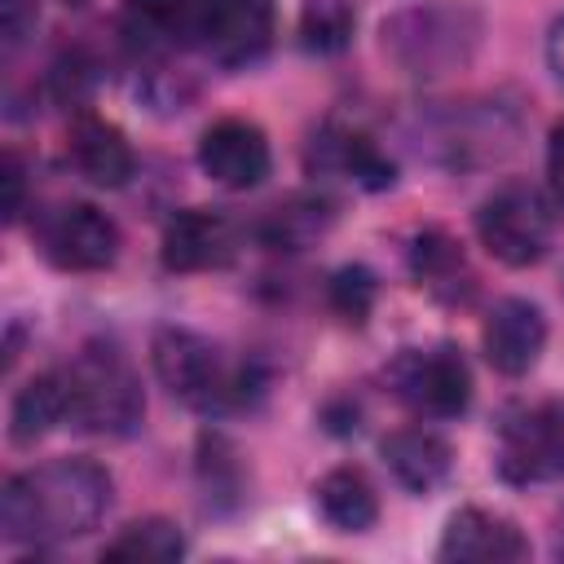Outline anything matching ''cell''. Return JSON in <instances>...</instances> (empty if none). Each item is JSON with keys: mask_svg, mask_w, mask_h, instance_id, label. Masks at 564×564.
Segmentation results:
<instances>
[{"mask_svg": "<svg viewBox=\"0 0 564 564\" xmlns=\"http://www.w3.org/2000/svg\"><path fill=\"white\" fill-rule=\"evenodd\" d=\"M110 476L93 458H53L18 471L0 494V529L18 546H57L101 524Z\"/></svg>", "mask_w": 564, "mask_h": 564, "instance_id": "cell-1", "label": "cell"}, {"mask_svg": "<svg viewBox=\"0 0 564 564\" xmlns=\"http://www.w3.org/2000/svg\"><path fill=\"white\" fill-rule=\"evenodd\" d=\"M150 361H154L159 383L176 401H185L203 414L238 410V405H247L251 392H260L251 366L225 361L207 335L185 330V326H163L150 344Z\"/></svg>", "mask_w": 564, "mask_h": 564, "instance_id": "cell-2", "label": "cell"}, {"mask_svg": "<svg viewBox=\"0 0 564 564\" xmlns=\"http://www.w3.org/2000/svg\"><path fill=\"white\" fill-rule=\"evenodd\" d=\"M66 383V423L97 436H128L145 414L141 379L128 357L110 344H88L70 366H62Z\"/></svg>", "mask_w": 564, "mask_h": 564, "instance_id": "cell-3", "label": "cell"}, {"mask_svg": "<svg viewBox=\"0 0 564 564\" xmlns=\"http://www.w3.org/2000/svg\"><path fill=\"white\" fill-rule=\"evenodd\" d=\"M480 44V13L471 4H414L383 22V53L414 79L463 70Z\"/></svg>", "mask_w": 564, "mask_h": 564, "instance_id": "cell-4", "label": "cell"}, {"mask_svg": "<svg viewBox=\"0 0 564 564\" xmlns=\"http://www.w3.org/2000/svg\"><path fill=\"white\" fill-rule=\"evenodd\" d=\"M476 234L494 260L524 269L546 256V247L555 238V212L542 189H533L524 181H507L480 203Z\"/></svg>", "mask_w": 564, "mask_h": 564, "instance_id": "cell-5", "label": "cell"}, {"mask_svg": "<svg viewBox=\"0 0 564 564\" xmlns=\"http://www.w3.org/2000/svg\"><path fill=\"white\" fill-rule=\"evenodd\" d=\"M273 0H185V40L216 66H247L273 40Z\"/></svg>", "mask_w": 564, "mask_h": 564, "instance_id": "cell-6", "label": "cell"}, {"mask_svg": "<svg viewBox=\"0 0 564 564\" xmlns=\"http://www.w3.org/2000/svg\"><path fill=\"white\" fill-rule=\"evenodd\" d=\"M498 476L511 485H546L564 476V397L520 405L498 427Z\"/></svg>", "mask_w": 564, "mask_h": 564, "instance_id": "cell-7", "label": "cell"}, {"mask_svg": "<svg viewBox=\"0 0 564 564\" xmlns=\"http://www.w3.org/2000/svg\"><path fill=\"white\" fill-rule=\"evenodd\" d=\"M392 397L419 419H458L471 401V370L458 348H401L388 366Z\"/></svg>", "mask_w": 564, "mask_h": 564, "instance_id": "cell-8", "label": "cell"}, {"mask_svg": "<svg viewBox=\"0 0 564 564\" xmlns=\"http://www.w3.org/2000/svg\"><path fill=\"white\" fill-rule=\"evenodd\" d=\"M40 251L66 273H97L115 264L119 229L93 203H57L40 220Z\"/></svg>", "mask_w": 564, "mask_h": 564, "instance_id": "cell-9", "label": "cell"}, {"mask_svg": "<svg viewBox=\"0 0 564 564\" xmlns=\"http://www.w3.org/2000/svg\"><path fill=\"white\" fill-rule=\"evenodd\" d=\"M238 251V225L220 207H185L163 229V269L167 273H207L225 269Z\"/></svg>", "mask_w": 564, "mask_h": 564, "instance_id": "cell-10", "label": "cell"}, {"mask_svg": "<svg viewBox=\"0 0 564 564\" xmlns=\"http://www.w3.org/2000/svg\"><path fill=\"white\" fill-rule=\"evenodd\" d=\"M198 167L225 189H256L269 176L273 154L251 119H216L198 137Z\"/></svg>", "mask_w": 564, "mask_h": 564, "instance_id": "cell-11", "label": "cell"}, {"mask_svg": "<svg viewBox=\"0 0 564 564\" xmlns=\"http://www.w3.org/2000/svg\"><path fill=\"white\" fill-rule=\"evenodd\" d=\"M480 344H485V357L498 375L507 379H520L538 366L542 348H546V317L538 304L511 295V300H498L485 317V330H480Z\"/></svg>", "mask_w": 564, "mask_h": 564, "instance_id": "cell-12", "label": "cell"}, {"mask_svg": "<svg viewBox=\"0 0 564 564\" xmlns=\"http://www.w3.org/2000/svg\"><path fill=\"white\" fill-rule=\"evenodd\" d=\"M441 560H476V564H502V560H524L529 555V538L520 533L516 520L485 511V507H463L449 516L441 546Z\"/></svg>", "mask_w": 564, "mask_h": 564, "instance_id": "cell-13", "label": "cell"}, {"mask_svg": "<svg viewBox=\"0 0 564 564\" xmlns=\"http://www.w3.org/2000/svg\"><path fill=\"white\" fill-rule=\"evenodd\" d=\"M66 159H70V167L84 181H93L101 189H119L137 172V154H132L128 137L115 123L97 119V115H79L70 123V132H66Z\"/></svg>", "mask_w": 564, "mask_h": 564, "instance_id": "cell-14", "label": "cell"}, {"mask_svg": "<svg viewBox=\"0 0 564 564\" xmlns=\"http://www.w3.org/2000/svg\"><path fill=\"white\" fill-rule=\"evenodd\" d=\"M308 163L326 176H344V181H357L366 189H388L397 167L392 159L357 128H322L313 137V150H308Z\"/></svg>", "mask_w": 564, "mask_h": 564, "instance_id": "cell-15", "label": "cell"}, {"mask_svg": "<svg viewBox=\"0 0 564 564\" xmlns=\"http://www.w3.org/2000/svg\"><path fill=\"white\" fill-rule=\"evenodd\" d=\"M392 480L410 494H432L436 485H445L449 467H454V449L445 436H436L432 427H401L388 432L379 445Z\"/></svg>", "mask_w": 564, "mask_h": 564, "instance_id": "cell-16", "label": "cell"}, {"mask_svg": "<svg viewBox=\"0 0 564 564\" xmlns=\"http://www.w3.org/2000/svg\"><path fill=\"white\" fill-rule=\"evenodd\" d=\"M516 123L494 110H454L436 123V145L449 163H476V159H502L511 150Z\"/></svg>", "mask_w": 564, "mask_h": 564, "instance_id": "cell-17", "label": "cell"}, {"mask_svg": "<svg viewBox=\"0 0 564 564\" xmlns=\"http://www.w3.org/2000/svg\"><path fill=\"white\" fill-rule=\"evenodd\" d=\"M119 35L137 57H167L176 48H189L185 0H123Z\"/></svg>", "mask_w": 564, "mask_h": 564, "instance_id": "cell-18", "label": "cell"}, {"mask_svg": "<svg viewBox=\"0 0 564 564\" xmlns=\"http://www.w3.org/2000/svg\"><path fill=\"white\" fill-rule=\"evenodd\" d=\"M317 511L339 533H366L379 520V494L361 467H335L317 480Z\"/></svg>", "mask_w": 564, "mask_h": 564, "instance_id": "cell-19", "label": "cell"}, {"mask_svg": "<svg viewBox=\"0 0 564 564\" xmlns=\"http://www.w3.org/2000/svg\"><path fill=\"white\" fill-rule=\"evenodd\" d=\"M66 423V383H62V366L35 375L18 397H13V414H9V436L18 445H35L40 436H48L53 427Z\"/></svg>", "mask_w": 564, "mask_h": 564, "instance_id": "cell-20", "label": "cell"}, {"mask_svg": "<svg viewBox=\"0 0 564 564\" xmlns=\"http://www.w3.org/2000/svg\"><path fill=\"white\" fill-rule=\"evenodd\" d=\"M414 278L419 286H427L432 295L441 300H467L471 295V269L458 251L454 238H445L441 229H427L419 242H414Z\"/></svg>", "mask_w": 564, "mask_h": 564, "instance_id": "cell-21", "label": "cell"}, {"mask_svg": "<svg viewBox=\"0 0 564 564\" xmlns=\"http://www.w3.org/2000/svg\"><path fill=\"white\" fill-rule=\"evenodd\" d=\"M185 555V538L172 520L150 516V520H132L115 542H106L101 560H150V564H167Z\"/></svg>", "mask_w": 564, "mask_h": 564, "instance_id": "cell-22", "label": "cell"}, {"mask_svg": "<svg viewBox=\"0 0 564 564\" xmlns=\"http://www.w3.org/2000/svg\"><path fill=\"white\" fill-rule=\"evenodd\" d=\"M330 216H335V212H330L326 198H291L286 207H273V212H269V220H264V238H269L273 247L300 251V247H308L313 238L326 234Z\"/></svg>", "mask_w": 564, "mask_h": 564, "instance_id": "cell-23", "label": "cell"}, {"mask_svg": "<svg viewBox=\"0 0 564 564\" xmlns=\"http://www.w3.org/2000/svg\"><path fill=\"white\" fill-rule=\"evenodd\" d=\"M330 304L344 322H366L370 304H375V273L352 264V269H339L330 278Z\"/></svg>", "mask_w": 564, "mask_h": 564, "instance_id": "cell-24", "label": "cell"}, {"mask_svg": "<svg viewBox=\"0 0 564 564\" xmlns=\"http://www.w3.org/2000/svg\"><path fill=\"white\" fill-rule=\"evenodd\" d=\"M352 31V13L339 0H313L304 13V40L313 48H339Z\"/></svg>", "mask_w": 564, "mask_h": 564, "instance_id": "cell-25", "label": "cell"}, {"mask_svg": "<svg viewBox=\"0 0 564 564\" xmlns=\"http://www.w3.org/2000/svg\"><path fill=\"white\" fill-rule=\"evenodd\" d=\"M35 31V0H4V44L18 48Z\"/></svg>", "mask_w": 564, "mask_h": 564, "instance_id": "cell-26", "label": "cell"}, {"mask_svg": "<svg viewBox=\"0 0 564 564\" xmlns=\"http://www.w3.org/2000/svg\"><path fill=\"white\" fill-rule=\"evenodd\" d=\"M546 181H551V198L564 207V123H555L546 141Z\"/></svg>", "mask_w": 564, "mask_h": 564, "instance_id": "cell-27", "label": "cell"}, {"mask_svg": "<svg viewBox=\"0 0 564 564\" xmlns=\"http://www.w3.org/2000/svg\"><path fill=\"white\" fill-rule=\"evenodd\" d=\"M4 185H9V198H4V212H9V220L22 212V163H18V154H9L4 159Z\"/></svg>", "mask_w": 564, "mask_h": 564, "instance_id": "cell-28", "label": "cell"}, {"mask_svg": "<svg viewBox=\"0 0 564 564\" xmlns=\"http://www.w3.org/2000/svg\"><path fill=\"white\" fill-rule=\"evenodd\" d=\"M546 62H551V75L564 84V18H555V26L546 35Z\"/></svg>", "mask_w": 564, "mask_h": 564, "instance_id": "cell-29", "label": "cell"}, {"mask_svg": "<svg viewBox=\"0 0 564 564\" xmlns=\"http://www.w3.org/2000/svg\"><path fill=\"white\" fill-rule=\"evenodd\" d=\"M555 555H564V511H560V529H555Z\"/></svg>", "mask_w": 564, "mask_h": 564, "instance_id": "cell-30", "label": "cell"}, {"mask_svg": "<svg viewBox=\"0 0 564 564\" xmlns=\"http://www.w3.org/2000/svg\"><path fill=\"white\" fill-rule=\"evenodd\" d=\"M66 4H84V0H66Z\"/></svg>", "mask_w": 564, "mask_h": 564, "instance_id": "cell-31", "label": "cell"}]
</instances>
